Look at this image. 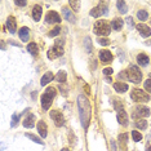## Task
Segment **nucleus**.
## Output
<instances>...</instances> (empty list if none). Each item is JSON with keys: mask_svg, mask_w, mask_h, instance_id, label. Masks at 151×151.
<instances>
[{"mask_svg": "<svg viewBox=\"0 0 151 151\" xmlns=\"http://www.w3.org/2000/svg\"><path fill=\"white\" fill-rule=\"evenodd\" d=\"M78 106H79V115H80L81 124H83L84 129H87L89 123H91V118H92L91 102H89V99L85 96L80 94L78 97Z\"/></svg>", "mask_w": 151, "mask_h": 151, "instance_id": "1", "label": "nucleus"}, {"mask_svg": "<svg viewBox=\"0 0 151 151\" xmlns=\"http://www.w3.org/2000/svg\"><path fill=\"white\" fill-rule=\"evenodd\" d=\"M94 34H97L99 36H107L111 32V23L105 21V19H99L94 23Z\"/></svg>", "mask_w": 151, "mask_h": 151, "instance_id": "2", "label": "nucleus"}, {"mask_svg": "<svg viewBox=\"0 0 151 151\" xmlns=\"http://www.w3.org/2000/svg\"><path fill=\"white\" fill-rule=\"evenodd\" d=\"M123 75H124L128 80L133 81V83H136V84L141 83V80H142V74H141L139 68L137 66H133V65L125 71V74H123Z\"/></svg>", "mask_w": 151, "mask_h": 151, "instance_id": "3", "label": "nucleus"}, {"mask_svg": "<svg viewBox=\"0 0 151 151\" xmlns=\"http://www.w3.org/2000/svg\"><path fill=\"white\" fill-rule=\"evenodd\" d=\"M56 96V89L54 88H47L45 93L42 94V98H40V102H42V106L44 110H49L50 105H52V101H53V97Z\"/></svg>", "mask_w": 151, "mask_h": 151, "instance_id": "4", "label": "nucleus"}, {"mask_svg": "<svg viewBox=\"0 0 151 151\" xmlns=\"http://www.w3.org/2000/svg\"><path fill=\"white\" fill-rule=\"evenodd\" d=\"M130 97L134 102H138V104H142V102H149L150 101V96L146 93V92L141 91V89H133L132 93H130Z\"/></svg>", "mask_w": 151, "mask_h": 151, "instance_id": "5", "label": "nucleus"}, {"mask_svg": "<svg viewBox=\"0 0 151 151\" xmlns=\"http://www.w3.org/2000/svg\"><path fill=\"white\" fill-rule=\"evenodd\" d=\"M107 3L106 1H101L98 6H96L91 11V16L94 17V18H98V17H102V16H106L107 14Z\"/></svg>", "mask_w": 151, "mask_h": 151, "instance_id": "6", "label": "nucleus"}, {"mask_svg": "<svg viewBox=\"0 0 151 151\" xmlns=\"http://www.w3.org/2000/svg\"><path fill=\"white\" fill-rule=\"evenodd\" d=\"M63 54V48L62 47H60V45H54L49 50H48V58L49 60H56V58L58 57H61Z\"/></svg>", "mask_w": 151, "mask_h": 151, "instance_id": "7", "label": "nucleus"}, {"mask_svg": "<svg viewBox=\"0 0 151 151\" xmlns=\"http://www.w3.org/2000/svg\"><path fill=\"white\" fill-rule=\"evenodd\" d=\"M50 119L54 122V124L57 127H62L63 123H65V119H63V115L61 114L60 111H57V110H53V111H50Z\"/></svg>", "mask_w": 151, "mask_h": 151, "instance_id": "8", "label": "nucleus"}, {"mask_svg": "<svg viewBox=\"0 0 151 151\" xmlns=\"http://www.w3.org/2000/svg\"><path fill=\"white\" fill-rule=\"evenodd\" d=\"M134 118L137 116H139V118H147V116H150V109L146 107V106H137L134 109V114H132Z\"/></svg>", "mask_w": 151, "mask_h": 151, "instance_id": "9", "label": "nucleus"}, {"mask_svg": "<svg viewBox=\"0 0 151 151\" xmlns=\"http://www.w3.org/2000/svg\"><path fill=\"white\" fill-rule=\"evenodd\" d=\"M45 21L48 23H60L61 22V17H60V14H58L57 12L49 11L47 13V16H45Z\"/></svg>", "mask_w": 151, "mask_h": 151, "instance_id": "10", "label": "nucleus"}, {"mask_svg": "<svg viewBox=\"0 0 151 151\" xmlns=\"http://www.w3.org/2000/svg\"><path fill=\"white\" fill-rule=\"evenodd\" d=\"M137 27V30H138V32L141 34V36H143V37H149L151 35V30H150V27L149 26H146L145 23H138V25L136 26Z\"/></svg>", "mask_w": 151, "mask_h": 151, "instance_id": "11", "label": "nucleus"}, {"mask_svg": "<svg viewBox=\"0 0 151 151\" xmlns=\"http://www.w3.org/2000/svg\"><path fill=\"white\" fill-rule=\"evenodd\" d=\"M99 60L104 63H110L112 62V54L110 50H101L99 52Z\"/></svg>", "mask_w": 151, "mask_h": 151, "instance_id": "12", "label": "nucleus"}, {"mask_svg": "<svg viewBox=\"0 0 151 151\" xmlns=\"http://www.w3.org/2000/svg\"><path fill=\"white\" fill-rule=\"evenodd\" d=\"M6 29H8V31L11 34H14L16 30H17V22H16V18L14 17H8V19H6Z\"/></svg>", "mask_w": 151, "mask_h": 151, "instance_id": "13", "label": "nucleus"}, {"mask_svg": "<svg viewBox=\"0 0 151 151\" xmlns=\"http://www.w3.org/2000/svg\"><path fill=\"white\" fill-rule=\"evenodd\" d=\"M62 13H63L65 19H67L68 22H71V23H75V22H76V18H75L74 13L71 12V9H68V8H62Z\"/></svg>", "mask_w": 151, "mask_h": 151, "instance_id": "14", "label": "nucleus"}, {"mask_svg": "<svg viewBox=\"0 0 151 151\" xmlns=\"http://www.w3.org/2000/svg\"><path fill=\"white\" fill-rule=\"evenodd\" d=\"M119 146H120V151H127V142H128V136L127 133H122L119 134Z\"/></svg>", "mask_w": 151, "mask_h": 151, "instance_id": "15", "label": "nucleus"}, {"mask_svg": "<svg viewBox=\"0 0 151 151\" xmlns=\"http://www.w3.org/2000/svg\"><path fill=\"white\" fill-rule=\"evenodd\" d=\"M37 132H39V134L43 137V138H45L47 134H48V129H47V124L43 122V120H40L39 123H37Z\"/></svg>", "mask_w": 151, "mask_h": 151, "instance_id": "16", "label": "nucleus"}, {"mask_svg": "<svg viewBox=\"0 0 151 151\" xmlns=\"http://www.w3.org/2000/svg\"><path fill=\"white\" fill-rule=\"evenodd\" d=\"M118 122L122 125H124V127L128 125V115H127V112L124 111V110L118 112Z\"/></svg>", "mask_w": 151, "mask_h": 151, "instance_id": "17", "label": "nucleus"}, {"mask_svg": "<svg viewBox=\"0 0 151 151\" xmlns=\"http://www.w3.org/2000/svg\"><path fill=\"white\" fill-rule=\"evenodd\" d=\"M149 57L146 56V54H143V53H139L138 56H137V62H138V65L139 66H147V65H149Z\"/></svg>", "mask_w": 151, "mask_h": 151, "instance_id": "18", "label": "nucleus"}, {"mask_svg": "<svg viewBox=\"0 0 151 151\" xmlns=\"http://www.w3.org/2000/svg\"><path fill=\"white\" fill-rule=\"evenodd\" d=\"M114 88L116 92H119V93H124V92L128 91V84L123 83V81H118V83L114 84Z\"/></svg>", "mask_w": 151, "mask_h": 151, "instance_id": "19", "label": "nucleus"}, {"mask_svg": "<svg viewBox=\"0 0 151 151\" xmlns=\"http://www.w3.org/2000/svg\"><path fill=\"white\" fill-rule=\"evenodd\" d=\"M29 36H30L29 29H27V27H21V29H19V39H21L22 42H27Z\"/></svg>", "mask_w": 151, "mask_h": 151, "instance_id": "20", "label": "nucleus"}, {"mask_svg": "<svg viewBox=\"0 0 151 151\" xmlns=\"http://www.w3.org/2000/svg\"><path fill=\"white\" fill-rule=\"evenodd\" d=\"M40 17H42V6L35 5L32 9V18L34 21H40Z\"/></svg>", "mask_w": 151, "mask_h": 151, "instance_id": "21", "label": "nucleus"}, {"mask_svg": "<svg viewBox=\"0 0 151 151\" xmlns=\"http://www.w3.org/2000/svg\"><path fill=\"white\" fill-rule=\"evenodd\" d=\"M111 27H112V30H115V31H120V30H122V27H123V19L122 18L112 19Z\"/></svg>", "mask_w": 151, "mask_h": 151, "instance_id": "22", "label": "nucleus"}, {"mask_svg": "<svg viewBox=\"0 0 151 151\" xmlns=\"http://www.w3.org/2000/svg\"><path fill=\"white\" fill-rule=\"evenodd\" d=\"M34 125H35V116L34 115L27 116L25 119V122H23V127H25V128H32Z\"/></svg>", "mask_w": 151, "mask_h": 151, "instance_id": "23", "label": "nucleus"}, {"mask_svg": "<svg viewBox=\"0 0 151 151\" xmlns=\"http://www.w3.org/2000/svg\"><path fill=\"white\" fill-rule=\"evenodd\" d=\"M54 78V75L50 73V71H48V73H45L43 75V78H42V85H47L48 83H49V81H52V79Z\"/></svg>", "mask_w": 151, "mask_h": 151, "instance_id": "24", "label": "nucleus"}, {"mask_svg": "<svg viewBox=\"0 0 151 151\" xmlns=\"http://www.w3.org/2000/svg\"><path fill=\"white\" fill-rule=\"evenodd\" d=\"M66 71H58V74L56 75V81H58L60 84H65L66 83Z\"/></svg>", "mask_w": 151, "mask_h": 151, "instance_id": "25", "label": "nucleus"}, {"mask_svg": "<svg viewBox=\"0 0 151 151\" xmlns=\"http://www.w3.org/2000/svg\"><path fill=\"white\" fill-rule=\"evenodd\" d=\"M37 45L35 43H30L29 45H27V52H29L30 54H32V56H36L37 54Z\"/></svg>", "mask_w": 151, "mask_h": 151, "instance_id": "26", "label": "nucleus"}, {"mask_svg": "<svg viewBox=\"0 0 151 151\" xmlns=\"http://www.w3.org/2000/svg\"><path fill=\"white\" fill-rule=\"evenodd\" d=\"M137 18L139 19V21H146L147 18H149V13H147L146 11H138L137 12Z\"/></svg>", "mask_w": 151, "mask_h": 151, "instance_id": "27", "label": "nucleus"}, {"mask_svg": "<svg viewBox=\"0 0 151 151\" xmlns=\"http://www.w3.org/2000/svg\"><path fill=\"white\" fill-rule=\"evenodd\" d=\"M116 5H118L119 12L123 13V14H124V13H127V11H128V9H127V3H125V1H122V0H120V1L116 3Z\"/></svg>", "mask_w": 151, "mask_h": 151, "instance_id": "28", "label": "nucleus"}, {"mask_svg": "<svg viewBox=\"0 0 151 151\" xmlns=\"http://www.w3.org/2000/svg\"><path fill=\"white\" fill-rule=\"evenodd\" d=\"M136 127L139 128V129H146L147 128V122L145 119H139V120L136 122Z\"/></svg>", "mask_w": 151, "mask_h": 151, "instance_id": "29", "label": "nucleus"}, {"mask_svg": "<svg viewBox=\"0 0 151 151\" xmlns=\"http://www.w3.org/2000/svg\"><path fill=\"white\" fill-rule=\"evenodd\" d=\"M26 137H27V138H30V139H32L35 143H40V145H44V143H43V141L40 139L39 137L34 136V134H31V133H26Z\"/></svg>", "mask_w": 151, "mask_h": 151, "instance_id": "30", "label": "nucleus"}, {"mask_svg": "<svg viewBox=\"0 0 151 151\" xmlns=\"http://www.w3.org/2000/svg\"><path fill=\"white\" fill-rule=\"evenodd\" d=\"M68 4H70V6L73 8L74 12H79V9H80V4H79V1H74V0H70V1H68Z\"/></svg>", "mask_w": 151, "mask_h": 151, "instance_id": "31", "label": "nucleus"}, {"mask_svg": "<svg viewBox=\"0 0 151 151\" xmlns=\"http://www.w3.org/2000/svg\"><path fill=\"white\" fill-rule=\"evenodd\" d=\"M132 138H133V141H136V142H139V141L142 139V134H141L138 130H133L132 132Z\"/></svg>", "mask_w": 151, "mask_h": 151, "instance_id": "32", "label": "nucleus"}, {"mask_svg": "<svg viewBox=\"0 0 151 151\" xmlns=\"http://www.w3.org/2000/svg\"><path fill=\"white\" fill-rule=\"evenodd\" d=\"M60 32H61V27H60V26H57V27H54V29L52 30V31H49V32H48V36H50V37L57 36Z\"/></svg>", "mask_w": 151, "mask_h": 151, "instance_id": "33", "label": "nucleus"}, {"mask_svg": "<svg viewBox=\"0 0 151 151\" xmlns=\"http://www.w3.org/2000/svg\"><path fill=\"white\" fill-rule=\"evenodd\" d=\"M98 43L101 44V45H110V44H111V42H110L109 39H106V37H99Z\"/></svg>", "mask_w": 151, "mask_h": 151, "instance_id": "34", "label": "nucleus"}, {"mask_svg": "<svg viewBox=\"0 0 151 151\" xmlns=\"http://www.w3.org/2000/svg\"><path fill=\"white\" fill-rule=\"evenodd\" d=\"M18 120H19V116L17 115V114H13L12 115V123H11V125L12 127H16L17 123H18Z\"/></svg>", "mask_w": 151, "mask_h": 151, "instance_id": "35", "label": "nucleus"}, {"mask_svg": "<svg viewBox=\"0 0 151 151\" xmlns=\"http://www.w3.org/2000/svg\"><path fill=\"white\" fill-rule=\"evenodd\" d=\"M143 85H145V89H146V91H147V92H150V93H151V79H147V80L145 81V84H143Z\"/></svg>", "mask_w": 151, "mask_h": 151, "instance_id": "36", "label": "nucleus"}, {"mask_svg": "<svg viewBox=\"0 0 151 151\" xmlns=\"http://www.w3.org/2000/svg\"><path fill=\"white\" fill-rule=\"evenodd\" d=\"M85 45H87V52H92V47H91V39L85 37Z\"/></svg>", "mask_w": 151, "mask_h": 151, "instance_id": "37", "label": "nucleus"}, {"mask_svg": "<svg viewBox=\"0 0 151 151\" xmlns=\"http://www.w3.org/2000/svg\"><path fill=\"white\" fill-rule=\"evenodd\" d=\"M112 73H114V71H112L111 67H106L105 70H104V74L105 75H112Z\"/></svg>", "mask_w": 151, "mask_h": 151, "instance_id": "38", "label": "nucleus"}, {"mask_svg": "<svg viewBox=\"0 0 151 151\" xmlns=\"http://www.w3.org/2000/svg\"><path fill=\"white\" fill-rule=\"evenodd\" d=\"M127 22H128V25H129L130 29L134 26V22H133V18H132V17H128V18H127Z\"/></svg>", "mask_w": 151, "mask_h": 151, "instance_id": "39", "label": "nucleus"}, {"mask_svg": "<svg viewBox=\"0 0 151 151\" xmlns=\"http://www.w3.org/2000/svg\"><path fill=\"white\" fill-rule=\"evenodd\" d=\"M14 3H16V5H18V6H25L27 4V1H19V0H17Z\"/></svg>", "mask_w": 151, "mask_h": 151, "instance_id": "40", "label": "nucleus"}, {"mask_svg": "<svg viewBox=\"0 0 151 151\" xmlns=\"http://www.w3.org/2000/svg\"><path fill=\"white\" fill-rule=\"evenodd\" d=\"M111 149H112V151H116V143L114 141H111Z\"/></svg>", "mask_w": 151, "mask_h": 151, "instance_id": "41", "label": "nucleus"}, {"mask_svg": "<svg viewBox=\"0 0 151 151\" xmlns=\"http://www.w3.org/2000/svg\"><path fill=\"white\" fill-rule=\"evenodd\" d=\"M61 151H70V150H68V149H62Z\"/></svg>", "mask_w": 151, "mask_h": 151, "instance_id": "42", "label": "nucleus"}, {"mask_svg": "<svg viewBox=\"0 0 151 151\" xmlns=\"http://www.w3.org/2000/svg\"><path fill=\"white\" fill-rule=\"evenodd\" d=\"M149 151H151V147H149Z\"/></svg>", "mask_w": 151, "mask_h": 151, "instance_id": "43", "label": "nucleus"}, {"mask_svg": "<svg viewBox=\"0 0 151 151\" xmlns=\"http://www.w3.org/2000/svg\"><path fill=\"white\" fill-rule=\"evenodd\" d=\"M150 76H151V74H150Z\"/></svg>", "mask_w": 151, "mask_h": 151, "instance_id": "44", "label": "nucleus"}]
</instances>
